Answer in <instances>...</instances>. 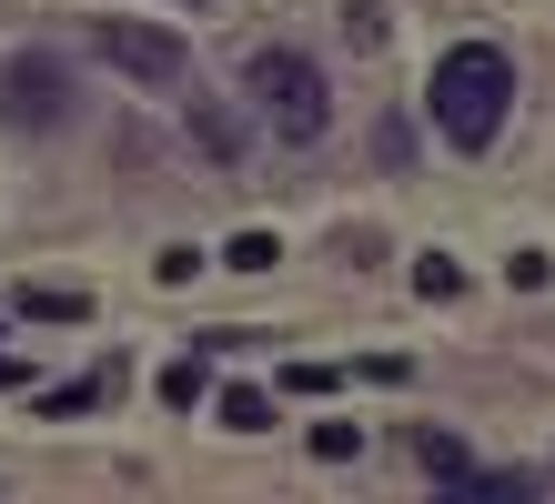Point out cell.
<instances>
[{
  "label": "cell",
  "instance_id": "8",
  "mask_svg": "<svg viewBox=\"0 0 555 504\" xmlns=\"http://www.w3.org/2000/svg\"><path fill=\"white\" fill-rule=\"evenodd\" d=\"M414 293L454 302V293H465V262H454V253H414Z\"/></svg>",
  "mask_w": 555,
  "mask_h": 504
},
{
  "label": "cell",
  "instance_id": "17",
  "mask_svg": "<svg viewBox=\"0 0 555 504\" xmlns=\"http://www.w3.org/2000/svg\"><path fill=\"white\" fill-rule=\"evenodd\" d=\"M11 374H21V363H11V353H0V384H11Z\"/></svg>",
  "mask_w": 555,
  "mask_h": 504
},
{
  "label": "cell",
  "instance_id": "9",
  "mask_svg": "<svg viewBox=\"0 0 555 504\" xmlns=\"http://www.w3.org/2000/svg\"><path fill=\"white\" fill-rule=\"evenodd\" d=\"M222 262H233V273H273L283 243H273V232H233V253H222Z\"/></svg>",
  "mask_w": 555,
  "mask_h": 504
},
{
  "label": "cell",
  "instance_id": "15",
  "mask_svg": "<svg viewBox=\"0 0 555 504\" xmlns=\"http://www.w3.org/2000/svg\"><path fill=\"white\" fill-rule=\"evenodd\" d=\"M344 21H353V51H384V11H374V0H353Z\"/></svg>",
  "mask_w": 555,
  "mask_h": 504
},
{
  "label": "cell",
  "instance_id": "2",
  "mask_svg": "<svg viewBox=\"0 0 555 504\" xmlns=\"http://www.w3.org/2000/svg\"><path fill=\"white\" fill-rule=\"evenodd\" d=\"M243 91L263 101V121L283 131V142H323V72H313L304 51H253Z\"/></svg>",
  "mask_w": 555,
  "mask_h": 504
},
{
  "label": "cell",
  "instance_id": "5",
  "mask_svg": "<svg viewBox=\"0 0 555 504\" xmlns=\"http://www.w3.org/2000/svg\"><path fill=\"white\" fill-rule=\"evenodd\" d=\"M414 464H424V475H435V484H465V475H475V454L454 444L444 424H424V434H414Z\"/></svg>",
  "mask_w": 555,
  "mask_h": 504
},
{
  "label": "cell",
  "instance_id": "3",
  "mask_svg": "<svg viewBox=\"0 0 555 504\" xmlns=\"http://www.w3.org/2000/svg\"><path fill=\"white\" fill-rule=\"evenodd\" d=\"M61 101H72V72H61L51 51H21L11 72H0V121H11V131H51Z\"/></svg>",
  "mask_w": 555,
  "mask_h": 504
},
{
  "label": "cell",
  "instance_id": "10",
  "mask_svg": "<svg viewBox=\"0 0 555 504\" xmlns=\"http://www.w3.org/2000/svg\"><path fill=\"white\" fill-rule=\"evenodd\" d=\"M81 403H102V374H81V384H51V393H41V414H81Z\"/></svg>",
  "mask_w": 555,
  "mask_h": 504
},
{
  "label": "cell",
  "instance_id": "1",
  "mask_svg": "<svg viewBox=\"0 0 555 504\" xmlns=\"http://www.w3.org/2000/svg\"><path fill=\"white\" fill-rule=\"evenodd\" d=\"M505 112H515V61L495 41H454L435 61V131L454 152H485L505 131Z\"/></svg>",
  "mask_w": 555,
  "mask_h": 504
},
{
  "label": "cell",
  "instance_id": "12",
  "mask_svg": "<svg viewBox=\"0 0 555 504\" xmlns=\"http://www.w3.org/2000/svg\"><path fill=\"white\" fill-rule=\"evenodd\" d=\"M353 444H364L353 424H313V454H323V464H353Z\"/></svg>",
  "mask_w": 555,
  "mask_h": 504
},
{
  "label": "cell",
  "instance_id": "4",
  "mask_svg": "<svg viewBox=\"0 0 555 504\" xmlns=\"http://www.w3.org/2000/svg\"><path fill=\"white\" fill-rule=\"evenodd\" d=\"M91 51L112 61V72H132V81H182V30H152V21H102L91 30Z\"/></svg>",
  "mask_w": 555,
  "mask_h": 504
},
{
  "label": "cell",
  "instance_id": "11",
  "mask_svg": "<svg viewBox=\"0 0 555 504\" xmlns=\"http://www.w3.org/2000/svg\"><path fill=\"white\" fill-rule=\"evenodd\" d=\"M192 273H203V253H192V243H162V262H152V283H192Z\"/></svg>",
  "mask_w": 555,
  "mask_h": 504
},
{
  "label": "cell",
  "instance_id": "14",
  "mask_svg": "<svg viewBox=\"0 0 555 504\" xmlns=\"http://www.w3.org/2000/svg\"><path fill=\"white\" fill-rule=\"evenodd\" d=\"M283 393H334V363H283Z\"/></svg>",
  "mask_w": 555,
  "mask_h": 504
},
{
  "label": "cell",
  "instance_id": "7",
  "mask_svg": "<svg viewBox=\"0 0 555 504\" xmlns=\"http://www.w3.org/2000/svg\"><path fill=\"white\" fill-rule=\"evenodd\" d=\"M222 424H233V434H263V424H273V393H253V384H222Z\"/></svg>",
  "mask_w": 555,
  "mask_h": 504
},
{
  "label": "cell",
  "instance_id": "16",
  "mask_svg": "<svg viewBox=\"0 0 555 504\" xmlns=\"http://www.w3.org/2000/svg\"><path fill=\"white\" fill-rule=\"evenodd\" d=\"M162 403H203V363H172V374H162Z\"/></svg>",
  "mask_w": 555,
  "mask_h": 504
},
{
  "label": "cell",
  "instance_id": "6",
  "mask_svg": "<svg viewBox=\"0 0 555 504\" xmlns=\"http://www.w3.org/2000/svg\"><path fill=\"white\" fill-rule=\"evenodd\" d=\"M21 313H30V323H81V313H91V293H72V283H30V293H21Z\"/></svg>",
  "mask_w": 555,
  "mask_h": 504
},
{
  "label": "cell",
  "instance_id": "13",
  "mask_svg": "<svg viewBox=\"0 0 555 504\" xmlns=\"http://www.w3.org/2000/svg\"><path fill=\"white\" fill-rule=\"evenodd\" d=\"M505 283H515V293H545V283H555V262H545V253H515V262H505Z\"/></svg>",
  "mask_w": 555,
  "mask_h": 504
}]
</instances>
